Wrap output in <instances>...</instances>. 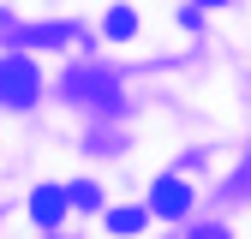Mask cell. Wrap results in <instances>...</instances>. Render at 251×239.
<instances>
[{
    "instance_id": "obj_1",
    "label": "cell",
    "mask_w": 251,
    "mask_h": 239,
    "mask_svg": "<svg viewBox=\"0 0 251 239\" xmlns=\"http://www.w3.org/2000/svg\"><path fill=\"white\" fill-rule=\"evenodd\" d=\"M36 66H30V60H0V102L6 108H30L36 102Z\"/></svg>"
},
{
    "instance_id": "obj_2",
    "label": "cell",
    "mask_w": 251,
    "mask_h": 239,
    "mask_svg": "<svg viewBox=\"0 0 251 239\" xmlns=\"http://www.w3.org/2000/svg\"><path fill=\"white\" fill-rule=\"evenodd\" d=\"M66 96L72 102H114V84H108V72H72Z\"/></svg>"
},
{
    "instance_id": "obj_3",
    "label": "cell",
    "mask_w": 251,
    "mask_h": 239,
    "mask_svg": "<svg viewBox=\"0 0 251 239\" xmlns=\"http://www.w3.org/2000/svg\"><path fill=\"white\" fill-rule=\"evenodd\" d=\"M150 203H155V215H185V209H192V191H185L179 179H155Z\"/></svg>"
},
{
    "instance_id": "obj_4",
    "label": "cell",
    "mask_w": 251,
    "mask_h": 239,
    "mask_svg": "<svg viewBox=\"0 0 251 239\" xmlns=\"http://www.w3.org/2000/svg\"><path fill=\"white\" fill-rule=\"evenodd\" d=\"M30 215H36L42 227H54L60 215H66V191H60V186H36V197H30Z\"/></svg>"
},
{
    "instance_id": "obj_5",
    "label": "cell",
    "mask_w": 251,
    "mask_h": 239,
    "mask_svg": "<svg viewBox=\"0 0 251 239\" xmlns=\"http://www.w3.org/2000/svg\"><path fill=\"white\" fill-rule=\"evenodd\" d=\"M132 30H138L132 6H114V12H108V36H114V42H126V36H132Z\"/></svg>"
},
{
    "instance_id": "obj_6",
    "label": "cell",
    "mask_w": 251,
    "mask_h": 239,
    "mask_svg": "<svg viewBox=\"0 0 251 239\" xmlns=\"http://www.w3.org/2000/svg\"><path fill=\"white\" fill-rule=\"evenodd\" d=\"M108 227H114V233H138V227H144V209H114Z\"/></svg>"
},
{
    "instance_id": "obj_7",
    "label": "cell",
    "mask_w": 251,
    "mask_h": 239,
    "mask_svg": "<svg viewBox=\"0 0 251 239\" xmlns=\"http://www.w3.org/2000/svg\"><path fill=\"white\" fill-rule=\"evenodd\" d=\"M233 191H251V162H245V173L233 179Z\"/></svg>"
},
{
    "instance_id": "obj_8",
    "label": "cell",
    "mask_w": 251,
    "mask_h": 239,
    "mask_svg": "<svg viewBox=\"0 0 251 239\" xmlns=\"http://www.w3.org/2000/svg\"><path fill=\"white\" fill-rule=\"evenodd\" d=\"M198 239H227V233H222V227H203V233H198Z\"/></svg>"
},
{
    "instance_id": "obj_9",
    "label": "cell",
    "mask_w": 251,
    "mask_h": 239,
    "mask_svg": "<svg viewBox=\"0 0 251 239\" xmlns=\"http://www.w3.org/2000/svg\"><path fill=\"white\" fill-rule=\"evenodd\" d=\"M198 6H222V0H198Z\"/></svg>"
}]
</instances>
